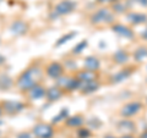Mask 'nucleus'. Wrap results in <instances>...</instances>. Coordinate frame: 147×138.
<instances>
[{
    "label": "nucleus",
    "mask_w": 147,
    "mask_h": 138,
    "mask_svg": "<svg viewBox=\"0 0 147 138\" xmlns=\"http://www.w3.org/2000/svg\"><path fill=\"white\" fill-rule=\"evenodd\" d=\"M40 76H42V71L37 66L26 68L16 80L17 88L22 92H28L31 88H33L36 84L39 83Z\"/></svg>",
    "instance_id": "1"
},
{
    "label": "nucleus",
    "mask_w": 147,
    "mask_h": 138,
    "mask_svg": "<svg viewBox=\"0 0 147 138\" xmlns=\"http://www.w3.org/2000/svg\"><path fill=\"white\" fill-rule=\"evenodd\" d=\"M75 9H76L75 1H72V0H61V1H59L57 5L54 6L52 13H50V17L57 18L60 16L69 15V13H71Z\"/></svg>",
    "instance_id": "2"
},
{
    "label": "nucleus",
    "mask_w": 147,
    "mask_h": 138,
    "mask_svg": "<svg viewBox=\"0 0 147 138\" xmlns=\"http://www.w3.org/2000/svg\"><path fill=\"white\" fill-rule=\"evenodd\" d=\"M114 21L113 12L108 9H99L91 16V23L93 25H105V23H112Z\"/></svg>",
    "instance_id": "3"
},
{
    "label": "nucleus",
    "mask_w": 147,
    "mask_h": 138,
    "mask_svg": "<svg viewBox=\"0 0 147 138\" xmlns=\"http://www.w3.org/2000/svg\"><path fill=\"white\" fill-rule=\"evenodd\" d=\"M57 86L60 87L64 92H72L79 89L80 81L76 77H70V76H61L57 80Z\"/></svg>",
    "instance_id": "4"
},
{
    "label": "nucleus",
    "mask_w": 147,
    "mask_h": 138,
    "mask_svg": "<svg viewBox=\"0 0 147 138\" xmlns=\"http://www.w3.org/2000/svg\"><path fill=\"white\" fill-rule=\"evenodd\" d=\"M0 105L3 108V111L7 115H16L26 108L24 103L17 102V100H4L0 103Z\"/></svg>",
    "instance_id": "5"
},
{
    "label": "nucleus",
    "mask_w": 147,
    "mask_h": 138,
    "mask_svg": "<svg viewBox=\"0 0 147 138\" xmlns=\"http://www.w3.org/2000/svg\"><path fill=\"white\" fill-rule=\"evenodd\" d=\"M33 135L37 138H52L54 136V128L52 125L49 123H44V122H39L34 125L33 130Z\"/></svg>",
    "instance_id": "6"
},
{
    "label": "nucleus",
    "mask_w": 147,
    "mask_h": 138,
    "mask_svg": "<svg viewBox=\"0 0 147 138\" xmlns=\"http://www.w3.org/2000/svg\"><path fill=\"white\" fill-rule=\"evenodd\" d=\"M45 73H47V76H49L50 78L58 80L59 77L63 76L64 66L58 61H52V62H49L48 65L45 66Z\"/></svg>",
    "instance_id": "7"
},
{
    "label": "nucleus",
    "mask_w": 147,
    "mask_h": 138,
    "mask_svg": "<svg viewBox=\"0 0 147 138\" xmlns=\"http://www.w3.org/2000/svg\"><path fill=\"white\" fill-rule=\"evenodd\" d=\"M141 109H142L141 103L131 102V103H127V104L124 105L120 110V114L124 117H131V116H134V115H136L137 113H140Z\"/></svg>",
    "instance_id": "8"
},
{
    "label": "nucleus",
    "mask_w": 147,
    "mask_h": 138,
    "mask_svg": "<svg viewBox=\"0 0 147 138\" xmlns=\"http://www.w3.org/2000/svg\"><path fill=\"white\" fill-rule=\"evenodd\" d=\"M10 31H11V33L15 36H24L27 33V31H28V25H27L25 21L16 20L11 23Z\"/></svg>",
    "instance_id": "9"
},
{
    "label": "nucleus",
    "mask_w": 147,
    "mask_h": 138,
    "mask_svg": "<svg viewBox=\"0 0 147 138\" xmlns=\"http://www.w3.org/2000/svg\"><path fill=\"white\" fill-rule=\"evenodd\" d=\"M76 78L81 82H93L98 80V75L97 71H91V70H81L77 72Z\"/></svg>",
    "instance_id": "10"
},
{
    "label": "nucleus",
    "mask_w": 147,
    "mask_h": 138,
    "mask_svg": "<svg viewBox=\"0 0 147 138\" xmlns=\"http://www.w3.org/2000/svg\"><path fill=\"white\" fill-rule=\"evenodd\" d=\"M27 93H28V98L31 100H38V99H42L43 96H45L47 89H45L40 83H38V84H36L33 88H31Z\"/></svg>",
    "instance_id": "11"
},
{
    "label": "nucleus",
    "mask_w": 147,
    "mask_h": 138,
    "mask_svg": "<svg viewBox=\"0 0 147 138\" xmlns=\"http://www.w3.org/2000/svg\"><path fill=\"white\" fill-rule=\"evenodd\" d=\"M64 95V90L58 86L50 87L47 89V93H45V98H47L48 102H57Z\"/></svg>",
    "instance_id": "12"
},
{
    "label": "nucleus",
    "mask_w": 147,
    "mask_h": 138,
    "mask_svg": "<svg viewBox=\"0 0 147 138\" xmlns=\"http://www.w3.org/2000/svg\"><path fill=\"white\" fill-rule=\"evenodd\" d=\"M99 88V82L98 81H93V82H81L80 81V86L79 89L81 90V93L84 94H90L93 93Z\"/></svg>",
    "instance_id": "13"
},
{
    "label": "nucleus",
    "mask_w": 147,
    "mask_h": 138,
    "mask_svg": "<svg viewBox=\"0 0 147 138\" xmlns=\"http://www.w3.org/2000/svg\"><path fill=\"white\" fill-rule=\"evenodd\" d=\"M112 29L115 32V33H118L119 36H123L125 37V38H130V37H132V31L129 28V27L124 26L121 23H117V25H113L112 26Z\"/></svg>",
    "instance_id": "14"
},
{
    "label": "nucleus",
    "mask_w": 147,
    "mask_h": 138,
    "mask_svg": "<svg viewBox=\"0 0 147 138\" xmlns=\"http://www.w3.org/2000/svg\"><path fill=\"white\" fill-rule=\"evenodd\" d=\"M84 66L86 70H91V71H97L100 64H99V60L97 58L94 56H87L85 59V62H84Z\"/></svg>",
    "instance_id": "15"
},
{
    "label": "nucleus",
    "mask_w": 147,
    "mask_h": 138,
    "mask_svg": "<svg viewBox=\"0 0 147 138\" xmlns=\"http://www.w3.org/2000/svg\"><path fill=\"white\" fill-rule=\"evenodd\" d=\"M85 122L84 116L81 115H74L71 117H67L65 120V125L69 127H81Z\"/></svg>",
    "instance_id": "16"
},
{
    "label": "nucleus",
    "mask_w": 147,
    "mask_h": 138,
    "mask_svg": "<svg viewBox=\"0 0 147 138\" xmlns=\"http://www.w3.org/2000/svg\"><path fill=\"white\" fill-rule=\"evenodd\" d=\"M118 128L129 135V133H131L135 130V125H134V122L130 121V120H123L118 123Z\"/></svg>",
    "instance_id": "17"
},
{
    "label": "nucleus",
    "mask_w": 147,
    "mask_h": 138,
    "mask_svg": "<svg viewBox=\"0 0 147 138\" xmlns=\"http://www.w3.org/2000/svg\"><path fill=\"white\" fill-rule=\"evenodd\" d=\"M13 84L11 77L6 75H0V90H7L10 89Z\"/></svg>",
    "instance_id": "18"
},
{
    "label": "nucleus",
    "mask_w": 147,
    "mask_h": 138,
    "mask_svg": "<svg viewBox=\"0 0 147 138\" xmlns=\"http://www.w3.org/2000/svg\"><path fill=\"white\" fill-rule=\"evenodd\" d=\"M127 18L132 22V23H135V25L144 23V22H146V20H147L146 15H144V13H137V12L129 13V15H127Z\"/></svg>",
    "instance_id": "19"
},
{
    "label": "nucleus",
    "mask_w": 147,
    "mask_h": 138,
    "mask_svg": "<svg viewBox=\"0 0 147 138\" xmlns=\"http://www.w3.org/2000/svg\"><path fill=\"white\" fill-rule=\"evenodd\" d=\"M113 59H114V61H115L117 64L123 65V64H125L129 60V54L125 52V50H118V52L114 54Z\"/></svg>",
    "instance_id": "20"
},
{
    "label": "nucleus",
    "mask_w": 147,
    "mask_h": 138,
    "mask_svg": "<svg viewBox=\"0 0 147 138\" xmlns=\"http://www.w3.org/2000/svg\"><path fill=\"white\" fill-rule=\"evenodd\" d=\"M131 75V71H129V70H123V71H120L119 73H117L115 76L113 77V80H114V82H121V81H125L126 78Z\"/></svg>",
    "instance_id": "21"
},
{
    "label": "nucleus",
    "mask_w": 147,
    "mask_h": 138,
    "mask_svg": "<svg viewBox=\"0 0 147 138\" xmlns=\"http://www.w3.org/2000/svg\"><path fill=\"white\" fill-rule=\"evenodd\" d=\"M67 114H69V110L66 109V108H64V109H61L60 110V113H59L57 116H54L53 117V120H52V122L53 123H58V122H60V121H63L64 119H67Z\"/></svg>",
    "instance_id": "22"
},
{
    "label": "nucleus",
    "mask_w": 147,
    "mask_h": 138,
    "mask_svg": "<svg viewBox=\"0 0 147 138\" xmlns=\"http://www.w3.org/2000/svg\"><path fill=\"white\" fill-rule=\"evenodd\" d=\"M75 36H76V32H70V33H66L65 36H63V37H60V38L58 39V42L55 43V47H60V45H63L64 43H66L67 40L72 39Z\"/></svg>",
    "instance_id": "23"
},
{
    "label": "nucleus",
    "mask_w": 147,
    "mask_h": 138,
    "mask_svg": "<svg viewBox=\"0 0 147 138\" xmlns=\"http://www.w3.org/2000/svg\"><path fill=\"white\" fill-rule=\"evenodd\" d=\"M135 59L137 61H142L145 58H147V50L145 48H140V49H137L136 52H135Z\"/></svg>",
    "instance_id": "24"
},
{
    "label": "nucleus",
    "mask_w": 147,
    "mask_h": 138,
    "mask_svg": "<svg viewBox=\"0 0 147 138\" xmlns=\"http://www.w3.org/2000/svg\"><path fill=\"white\" fill-rule=\"evenodd\" d=\"M86 47H87V40H82V42H80L79 44L76 45V47H74L72 53H74V54H80Z\"/></svg>",
    "instance_id": "25"
},
{
    "label": "nucleus",
    "mask_w": 147,
    "mask_h": 138,
    "mask_svg": "<svg viewBox=\"0 0 147 138\" xmlns=\"http://www.w3.org/2000/svg\"><path fill=\"white\" fill-rule=\"evenodd\" d=\"M113 9H114V11L118 12V13H120V12H124L126 10V5L125 4H123V3H114V5H113Z\"/></svg>",
    "instance_id": "26"
},
{
    "label": "nucleus",
    "mask_w": 147,
    "mask_h": 138,
    "mask_svg": "<svg viewBox=\"0 0 147 138\" xmlns=\"http://www.w3.org/2000/svg\"><path fill=\"white\" fill-rule=\"evenodd\" d=\"M91 132L88 128H79V131H77V136H79V138H87L90 137Z\"/></svg>",
    "instance_id": "27"
},
{
    "label": "nucleus",
    "mask_w": 147,
    "mask_h": 138,
    "mask_svg": "<svg viewBox=\"0 0 147 138\" xmlns=\"http://www.w3.org/2000/svg\"><path fill=\"white\" fill-rule=\"evenodd\" d=\"M17 138H32V135L28 133V132H22V133H20V135L17 136Z\"/></svg>",
    "instance_id": "28"
},
{
    "label": "nucleus",
    "mask_w": 147,
    "mask_h": 138,
    "mask_svg": "<svg viewBox=\"0 0 147 138\" xmlns=\"http://www.w3.org/2000/svg\"><path fill=\"white\" fill-rule=\"evenodd\" d=\"M99 4H108V3H117L118 0H97Z\"/></svg>",
    "instance_id": "29"
},
{
    "label": "nucleus",
    "mask_w": 147,
    "mask_h": 138,
    "mask_svg": "<svg viewBox=\"0 0 147 138\" xmlns=\"http://www.w3.org/2000/svg\"><path fill=\"white\" fill-rule=\"evenodd\" d=\"M137 3L140 4V5H144V6H146L147 5V0H136Z\"/></svg>",
    "instance_id": "30"
},
{
    "label": "nucleus",
    "mask_w": 147,
    "mask_h": 138,
    "mask_svg": "<svg viewBox=\"0 0 147 138\" xmlns=\"http://www.w3.org/2000/svg\"><path fill=\"white\" fill-rule=\"evenodd\" d=\"M141 37H142L144 39H146V40H147V29H145L144 32H142V33H141Z\"/></svg>",
    "instance_id": "31"
},
{
    "label": "nucleus",
    "mask_w": 147,
    "mask_h": 138,
    "mask_svg": "<svg viewBox=\"0 0 147 138\" xmlns=\"http://www.w3.org/2000/svg\"><path fill=\"white\" fill-rule=\"evenodd\" d=\"M4 62H5V58H4L3 56V55L1 54H0V65H3V64Z\"/></svg>",
    "instance_id": "32"
},
{
    "label": "nucleus",
    "mask_w": 147,
    "mask_h": 138,
    "mask_svg": "<svg viewBox=\"0 0 147 138\" xmlns=\"http://www.w3.org/2000/svg\"><path fill=\"white\" fill-rule=\"evenodd\" d=\"M120 138H135V137L131 136V135H125V136H121Z\"/></svg>",
    "instance_id": "33"
},
{
    "label": "nucleus",
    "mask_w": 147,
    "mask_h": 138,
    "mask_svg": "<svg viewBox=\"0 0 147 138\" xmlns=\"http://www.w3.org/2000/svg\"><path fill=\"white\" fill-rule=\"evenodd\" d=\"M141 138H147V131H145L144 133L141 135Z\"/></svg>",
    "instance_id": "34"
},
{
    "label": "nucleus",
    "mask_w": 147,
    "mask_h": 138,
    "mask_svg": "<svg viewBox=\"0 0 147 138\" xmlns=\"http://www.w3.org/2000/svg\"><path fill=\"white\" fill-rule=\"evenodd\" d=\"M3 113H4V111H3V108H1V105H0V116L3 115Z\"/></svg>",
    "instance_id": "35"
},
{
    "label": "nucleus",
    "mask_w": 147,
    "mask_h": 138,
    "mask_svg": "<svg viewBox=\"0 0 147 138\" xmlns=\"http://www.w3.org/2000/svg\"><path fill=\"white\" fill-rule=\"evenodd\" d=\"M104 138H115V137H114V136H109V135H108V136H105Z\"/></svg>",
    "instance_id": "36"
},
{
    "label": "nucleus",
    "mask_w": 147,
    "mask_h": 138,
    "mask_svg": "<svg viewBox=\"0 0 147 138\" xmlns=\"http://www.w3.org/2000/svg\"><path fill=\"white\" fill-rule=\"evenodd\" d=\"M1 1H3V0H0V3H1Z\"/></svg>",
    "instance_id": "37"
},
{
    "label": "nucleus",
    "mask_w": 147,
    "mask_h": 138,
    "mask_svg": "<svg viewBox=\"0 0 147 138\" xmlns=\"http://www.w3.org/2000/svg\"><path fill=\"white\" fill-rule=\"evenodd\" d=\"M0 123H1V121H0Z\"/></svg>",
    "instance_id": "38"
}]
</instances>
